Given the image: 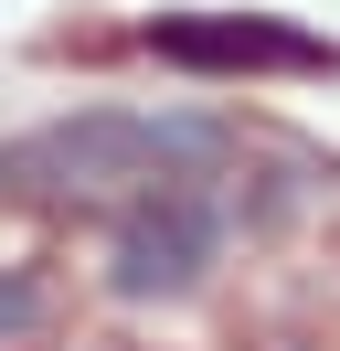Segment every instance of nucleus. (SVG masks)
Here are the masks:
<instances>
[{
	"instance_id": "nucleus-3",
	"label": "nucleus",
	"mask_w": 340,
	"mask_h": 351,
	"mask_svg": "<svg viewBox=\"0 0 340 351\" xmlns=\"http://www.w3.org/2000/svg\"><path fill=\"white\" fill-rule=\"evenodd\" d=\"M149 43H160L170 64H202V75H245V64L308 75V64H330L308 32H287V22H234V11H212V22H160Z\"/></svg>"
},
{
	"instance_id": "nucleus-1",
	"label": "nucleus",
	"mask_w": 340,
	"mask_h": 351,
	"mask_svg": "<svg viewBox=\"0 0 340 351\" xmlns=\"http://www.w3.org/2000/svg\"><path fill=\"white\" fill-rule=\"evenodd\" d=\"M212 160L202 117H64L0 149V192L11 202H106V192H160L170 171Z\"/></svg>"
},
{
	"instance_id": "nucleus-2",
	"label": "nucleus",
	"mask_w": 340,
	"mask_h": 351,
	"mask_svg": "<svg viewBox=\"0 0 340 351\" xmlns=\"http://www.w3.org/2000/svg\"><path fill=\"white\" fill-rule=\"evenodd\" d=\"M212 245H223V213H212L191 181H160V192L117 223V298H170V287H191L212 266Z\"/></svg>"
},
{
	"instance_id": "nucleus-4",
	"label": "nucleus",
	"mask_w": 340,
	"mask_h": 351,
	"mask_svg": "<svg viewBox=\"0 0 340 351\" xmlns=\"http://www.w3.org/2000/svg\"><path fill=\"white\" fill-rule=\"evenodd\" d=\"M32 308H42L32 287H11V277H0V341H21V330H32Z\"/></svg>"
}]
</instances>
